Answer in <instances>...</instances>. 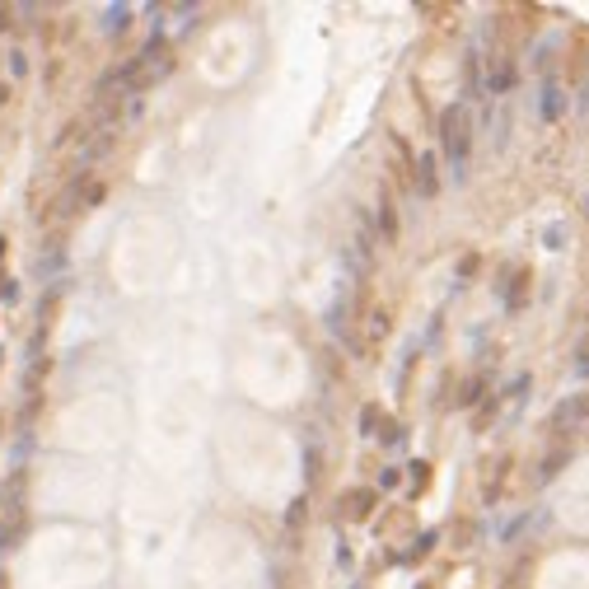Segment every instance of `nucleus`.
I'll return each mask as SVG.
<instances>
[{
	"mask_svg": "<svg viewBox=\"0 0 589 589\" xmlns=\"http://www.w3.org/2000/svg\"><path fill=\"white\" fill-rule=\"evenodd\" d=\"M440 145H445V155H449V164H454V178L463 183V178H468V145H472V136H468V108H463V103L445 108V117H440Z\"/></svg>",
	"mask_w": 589,
	"mask_h": 589,
	"instance_id": "nucleus-1",
	"label": "nucleus"
},
{
	"mask_svg": "<svg viewBox=\"0 0 589 589\" xmlns=\"http://www.w3.org/2000/svg\"><path fill=\"white\" fill-rule=\"evenodd\" d=\"M98 197H103V187H98V183H89V178L80 173L75 183H70V187L61 192V197H57V216H75L80 206H94Z\"/></svg>",
	"mask_w": 589,
	"mask_h": 589,
	"instance_id": "nucleus-2",
	"label": "nucleus"
},
{
	"mask_svg": "<svg viewBox=\"0 0 589 589\" xmlns=\"http://www.w3.org/2000/svg\"><path fill=\"white\" fill-rule=\"evenodd\" d=\"M117 112H122V98H112V94H98V98H94V108H89V122L98 126V131H112Z\"/></svg>",
	"mask_w": 589,
	"mask_h": 589,
	"instance_id": "nucleus-3",
	"label": "nucleus"
},
{
	"mask_svg": "<svg viewBox=\"0 0 589 589\" xmlns=\"http://www.w3.org/2000/svg\"><path fill=\"white\" fill-rule=\"evenodd\" d=\"M589 417V393H575V398H566V403L557 407V426H575V421Z\"/></svg>",
	"mask_w": 589,
	"mask_h": 589,
	"instance_id": "nucleus-4",
	"label": "nucleus"
},
{
	"mask_svg": "<svg viewBox=\"0 0 589 589\" xmlns=\"http://www.w3.org/2000/svg\"><path fill=\"white\" fill-rule=\"evenodd\" d=\"M417 192H421V197H435V192H440V178H435V155H421V159H417Z\"/></svg>",
	"mask_w": 589,
	"mask_h": 589,
	"instance_id": "nucleus-5",
	"label": "nucleus"
},
{
	"mask_svg": "<svg viewBox=\"0 0 589 589\" xmlns=\"http://www.w3.org/2000/svg\"><path fill=\"white\" fill-rule=\"evenodd\" d=\"M566 463H571V449H552V454L543 458V468H538V482H552Z\"/></svg>",
	"mask_w": 589,
	"mask_h": 589,
	"instance_id": "nucleus-6",
	"label": "nucleus"
},
{
	"mask_svg": "<svg viewBox=\"0 0 589 589\" xmlns=\"http://www.w3.org/2000/svg\"><path fill=\"white\" fill-rule=\"evenodd\" d=\"M379 234H384L388 244L398 239V216H393V202H388V197H379Z\"/></svg>",
	"mask_w": 589,
	"mask_h": 589,
	"instance_id": "nucleus-7",
	"label": "nucleus"
},
{
	"mask_svg": "<svg viewBox=\"0 0 589 589\" xmlns=\"http://www.w3.org/2000/svg\"><path fill=\"white\" fill-rule=\"evenodd\" d=\"M510 84H514V66H510V61H500L496 70H491V80H486V89H491V94H505Z\"/></svg>",
	"mask_w": 589,
	"mask_h": 589,
	"instance_id": "nucleus-8",
	"label": "nucleus"
},
{
	"mask_svg": "<svg viewBox=\"0 0 589 589\" xmlns=\"http://www.w3.org/2000/svg\"><path fill=\"white\" fill-rule=\"evenodd\" d=\"M126 24H131V10H126V5H112L108 15H103V33H122Z\"/></svg>",
	"mask_w": 589,
	"mask_h": 589,
	"instance_id": "nucleus-9",
	"label": "nucleus"
},
{
	"mask_svg": "<svg viewBox=\"0 0 589 589\" xmlns=\"http://www.w3.org/2000/svg\"><path fill=\"white\" fill-rule=\"evenodd\" d=\"M543 117H547V122H557V117H561V89H557V84H547V94H543Z\"/></svg>",
	"mask_w": 589,
	"mask_h": 589,
	"instance_id": "nucleus-10",
	"label": "nucleus"
},
{
	"mask_svg": "<svg viewBox=\"0 0 589 589\" xmlns=\"http://www.w3.org/2000/svg\"><path fill=\"white\" fill-rule=\"evenodd\" d=\"M370 505H374V491H356V496H346V510L356 514V519H365Z\"/></svg>",
	"mask_w": 589,
	"mask_h": 589,
	"instance_id": "nucleus-11",
	"label": "nucleus"
},
{
	"mask_svg": "<svg viewBox=\"0 0 589 589\" xmlns=\"http://www.w3.org/2000/svg\"><path fill=\"white\" fill-rule=\"evenodd\" d=\"M482 388H486V379H468V384H463V398H458V403H463V407H472V403L482 398Z\"/></svg>",
	"mask_w": 589,
	"mask_h": 589,
	"instance_id": "nucleus-12",
	"label": "nucleus"
},
{
	"mask_svg": "<svg viewBox=\"0 0 589 589\" xmlns=\"http://www.w3.org/2000/svg\"><path fill=\"white\" fill-rule=\"evenodd\" d=\"M19 543V524H0V552H10Z\"/></svg>",
	"mask_w": 589,
	"mask_h": 589,
	"instance_id": "nucleus-13",
	"label": "nucleus"
},
{
	"mask_svg": "<svg viewBox=\"0 0 589 589\" xmlns=\"http://www.w3.org/2000/svg\"><path fill=\"white\" fill-rule=\"evenodd\" d=\"M384 445H403V426L398 421H384V435H379Z\"/></svg>",
	"mask_w": 589,
	"mask_h": 589,
	"instance_id": "nucleus-14",
	"label": "nucleus"
},
{
	"mask_svg": "<svg viewBox=\"0 0 589 589\" xmlns=\"http://www.w3.org/2000/svg\"><path fill=\"white\" fill-rule=\"evenodd\" d=\"M374 426H379V407H365V412H360V431L374 435Z\"/></svg>",
	"mask_w": 589,
	"mask_h": 589,
	"instance_id": "nucleus-15",
	"label": "nucleus"
},
{
	"mask_svg": "<svg viewBox=\"0 0 589 589\" xmlns=\"http://www.w3.org/2000/svg\"><path fill=\"white\" fill-rule=\"evenodd\" d=\"M384 332H388V313L374 309V313H370V337H384Z\"/></svg>",
	"mask_w": 589,
	"mask_h": 589,
	"instance_id": "nucleus-16",
	"label": "nucleus"
},
{
	"mask_svg": "<svg viewBox=\"0 0 589 589\" xmlns=\"http://www.w3.org/2000/svg\"><path fill=\"white\" fill-rule=\"evenodd\" d=\"M0 299H5V304H10V299H19V285L10 276H0Z\"/></svg>",
	"mask_w": 589,
	"mask_h": 589,
	"instance_id": "nucleus-17",
	"label": "nucleus"
},
{
	"mask_svg": "<svg viewBox=\"0 0 589 589\" xmlns=\"http://www.w3.org/2000/svg\"><path fill=\"white\" fill-rule=\"evenodd\" d=\"M575 370H580V374H585V379H589V341H585V346H580V356H575Z\"/></svg>",
	"mask_w": 589,
	"mask_h": 589,
	"instance_id": "nucleus-18",
	"label": "nucleus"
},
{
	"mask_svg": "<svg viewBox=\"0 0 589 589\" xmlns=\"http://www.w3.org/2000/svg\"><path fill=\"white\" fill-rule=\"evenodd\" d=\"M304 510H309V505H304V500H294L290 514H285V524H299V519H304Z\"/></svg>",
	"mask_w": 589,
	"mask_h": 589,
	"instance_id": "nucleus-19",
	"label": "nucleus"
},
{
	"mask_svg": "<svg viewBox=\"0 0 589 589\" xmlns=\"http://www.w3.org/2000/svg\"><path fill=\"white\" fill-rule=\"evenodd\" d=\"M398 482H403V477H398V468H384V472H379V486H398Z\"/></svg>",
	"mask_w": 589,
	"mask_h": 589,
	"instance_id": "nucleus-20",
	"label": "nucleus"
},
{
	"mask_svg": "<svg viewBox=\"0 0 589 589\" xmlns=\"http://www.w3.org/2000/svg\"><path fill=\"white\" fill-rule=\"evenodd\" d=\"M5 61H10V70H15V75H24V70H29V66H24V57H19V52H10V57H5Z\"/></svg>",
	"mask_w": 589,
	"mask_h": 589,
	"instance_id": "nucleus-21",
	"label": "nucleus"
},
{
	"mask_svg": "<svg viewBox=\"0 0 589 589\" xmlns=\"http://www.w3.org/2000/svg\"><path fill=\"white\" fill-rule=\"evenodd\" d=\"M426 472H431L426 463H412V482H417V486H426Z\"/></svg>",
	"mask_w": 589,
	"mask_h": 589,
	"instance_id": "nucleus-22",
	"label": "nucleus"
},
{
	"mask_svg": "<svg viewBox=\"0 0 589 589\" xmlns=\"http://www.w3.org/2000/svg\"><path fill=\"white\" fill-rule=\"evenodd\" d=\"M10 19H15V15H10V10L0 5V29H10Z\"/></svg>",
	"mask_w": 589,
	"mask_h": 589,
	"instance_id": "nucleus-23",
	"label": "nucleus"
},
{
	"mask_svg": "<svg viewBox=\"0 0 589 589\" xmlns=\"http://www.w3.org/2000/svg\"><path fill=\"white\" fill-rule=\"evenodd\" d=\"M5 98H10V89H5V84H0V103H5Z\"/></svg>",
	"mask_w": 589,
	"mask_h": 589,
	"instance_id": "nucleus-24",
	"label": "nucleus"
},
{
	"mask_svg": "<svg viewBox=\"0 0 589 589\" xmlns=\"http://www.w3.org/2000/svg\"><path fill=\"white\" fill-rule=\"evenodd\" d=\"M580 211H585V216H589V197H585V206H580Z\"/></svg>",
	"mask_w": 589,
	"mask_h": 589,
	"instance_id": "nucleus-25",
	"label": "nucleus"
},
{
	"mask_svg": "<svg viewBox=\"0 0 589 589\" xmlns=\"http://www.w3.org/2000/svg\"><path fill=\"white\" fill-rule=\"evenodd\" d=\"M0 253H5V239H0Z\"/></svg>",
	"mask_w": 589,
	"mask_h": 589,
	"instance_id": "nucleus-26",
	"label": "nucleus"
},
{
	"mask_svg": "<svg viewBox=\"0 0 589 589\" xmlns=\"http://www.w3.org/2000/svg\"><path fill=\"white\" fill-rule=\"evenodd\" d=\"M585 108H589V94H585Z\"/></svg>",
	"mask_w": 589,
	"mask_h": 589,
	"instance_id": "nucleus-27",
	"label": "nucleus"
},
{
	"mask_svg": "<svg viewBox=\"0 0 589 589\" xmlns=\"http://www.w3.org/2000/svg\"><path fill=\"white\" fill-rule=\"evenodd\" d=\"M0 585H5V580H0Z\"/></svg>",
	"mask_w": 589,
	"mask_h": 589,
	"instance_id": "nucleus-28",
	"label": "nucleus"
}]
</instances>
